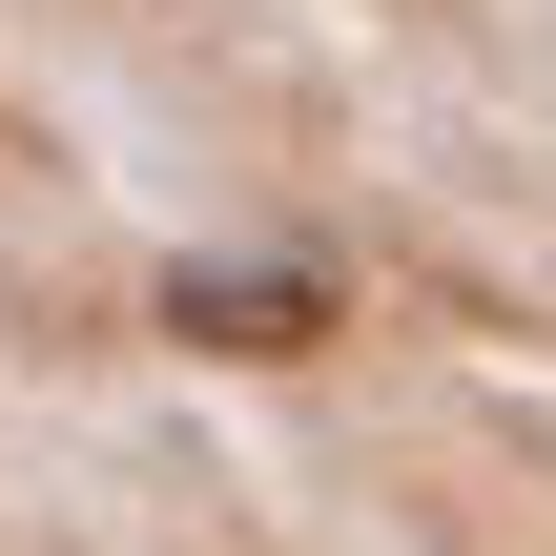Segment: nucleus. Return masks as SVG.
<instances>
[{"mask_svg": "<svg viewBox=\"0 0 556 556\" xmlns=\"http://www.w3.org/2000/svg\"><path fill=\"white\" fill-rule=\"evenodd\" d=\"M165 330L186 351H330V289L309 268H165Z\"/></svg>", "mask_w": 556, "mask_h": 556, "instance_id": "obj_1", "label": "nucleus"}]
</instances>
